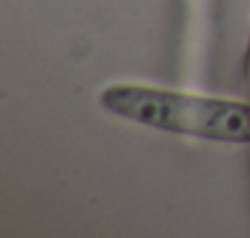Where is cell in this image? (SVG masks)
<instances>
[{
    "label": "cell",
    "mask_w": 250,
    "mask_h": 238,
    "mask_svg": "<svg viewBox=\"0 0 250 238\" xmlns=\"http://www.w3.org/2000/svg\"><path fill=\"white\" fill-rule=\"evenodd\" d=\"M96 103L118 121L157 133L250 148V98H233L194 86H157L145 81H110Z\"/></svg>",
    "instance_id": "obj_1"
},
{
    "label": "cell",
    "mask_w": 250,
    "mask_h": 238,
    "mask_svg": "<svg viewBox=\"0 0 250 238\" xmlns=\"http://www.w3.org/2000/svg\"><path fill=\"white\" fill-rule=\"evenodd\" d=\"M221 0H179V47L177 74L179 84L206 88L211 81V64L218 35Z\"/></svg>",
    "instance_id": "obj_2"
},
{
    "label": "cell",
    "mask_w": 250,
    "mask_h": 238,
    "mask_svg": "<svg viewBox=\"0 0 250 238\" xmlns=\"http://www.w3.org/2000/svg\"><path fill=\"white\" fill-rule=\"evenodd\" d=\"M243 69H245V86H248V98H250V27H248V40H245V59H243Z\"/></svg>",
    "instance_id": "obj_3"
}]
</instances>
